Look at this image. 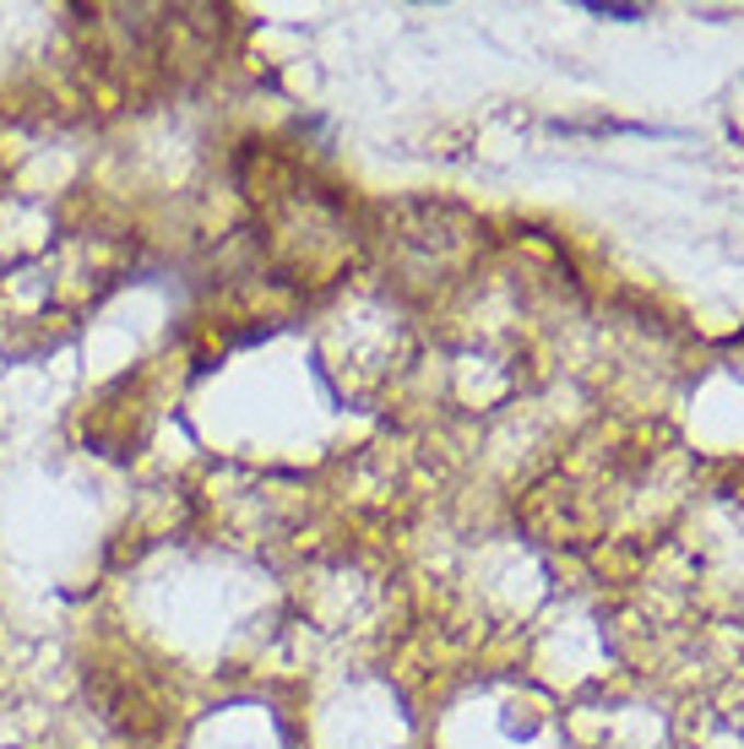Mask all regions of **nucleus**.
Returning a JSON list of instances; mask_svg holds the SVG:
<instances>
[{
  "label": "nucleus",
  "instance_id": "obj_1",
  "mask_svg": "<svg viewBox=\"0 0 744 749\" xmlns=\"http://www.w3.org/2000/svg\"><path fill=\"white\" fill-rule=\"evenodd\" d=\"M588 11H593V16H614V22H636V16H647L641 5H597V0H588Z\"/></svg>",
  "mask_w": 744,
  "mask_h": 749
}]
</instances>
